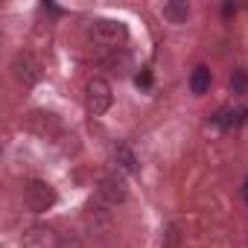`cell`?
Masks as SVG:
<instances>
[{
  "mask_svg": "<svg viewBox=\"0 0 248 248\" xmlns=\"http://www.w3.org/2000/svg\"><path fill=\"white\" fill-rule=\"evenodd\" d=\"M117 155L123 158V167H126V170H138V164H135V158L126 152V149H117Z\"/></svg>",
  "mask_w": 248,
  "mask_h": 248,
  "instance_id": "8",
  "label": "cell"
},
{
  "mask_svg": "<svg viewBox=\"0 0 248 248\" xmlns=\"http://www.w3.org/2000/svg\"><path fill=\"white\" fill-rule=\"evenodd\" d=\"M138 85H149V73H140L138 76Z\"/></svg>",
  "mask_w": 248,
  "mask_h": 248,
  "instance_id": "9",
  "label": "cell"
},
{
  "mask_svg": "<svg viewBox=\"0 0 248 248\" xmlns=\"http://www.w3.org/2000/svg\"><path fill=\"white\" fill-rule=\"evenodd\" d=\"M231 88H233V93H248V73L245 70H233Z\"/></svg>",
  "mask_w": 248,
  "mask_h": 248,
  "instance_id": "7",
  "label": "cell"
},
{
  "mask_svg": "<svg viewBox=\"0 0 248 248\" xmlns=\"http://www.w3.org/2000/svg\"><path fill=\"white\" fill-rule=\"evenodd\" d=\"M190 88H193V93H199V96L210 91V70H207L204 64L193 70V76H190Z\"/></svg>",
  "mask_w": 248,
  "mask_h": 248,
  "instance_id": "5",
  "label": "cell"
},
{
  "mask_svg": "<svg viewBox=\"0 0 248 248\" xmlns=\"http://www.w3.org/2000/svg\"><path fill=\"white\" fill-rule=\"evenodd\" d=\"M93 38L108 44V47H117V41L123 44L126 41V27H123L120 21H93Z\"/></svg>",
  "mask_w": 248,
  "mask_h": 248,
  "instance_id": "2",
  "label": "cell"
},
{
  "mask_svg": "<svg viewBox=\"0 0 248 248\" xmlns=\"http://www.w3.org/2000/svg\"><path fill=\"white\" fill-rule=\"evenodd\" d=\"M99 193L105 196V202L108 204H117V202H123V196H126V187H123V181L120 178H105L102 181V187H99Z\"/></svg>",
  "mask_w": 248,
  "mask_h": 248,
  "instance_id": "4",
  "label": "cell"
},
{
  "mask_svg": "<svg viewBox=\"0 0 248 248\" xmlns=\"http://www.w3.org/2000/svg\"><path fill=\"white\" fill-rule=\"evenodd\" d=\"M190 15V6L187 3H167L164 6V18H170L172 24H184Z\"/></svg>",
  "mask_w": 248,
  "mask_h": 248,
  "instance_id": "6",
  "label": "cell"
},
{
  "mask_svg": "<svg viewBox=\"0 0 248 248\" xmlns=\"http://www.w3.org/2000/svg\"><path fill=\"white\" fill-rule=\"evenodd\" d=\"M245 196H248V181H245Z\"/></svg>",
  "mask_w": 248,
  "mask_h": 248,
  "instance_id": "10",
  "label": "cell"
},
{
  "mask_svg": "<svg viewBox=\"0 0 248 248\" xmlns=\"http://www.w3.org/2000/svg\"><path fill=\"white\" fill-rule=\"evenodd\" d=\"M88 105L93 114H105L111 105V85L105 79H91L88 82Z\"/></svg>",
  "mask_w": 248,
  "mask_h": 248,
  "instance_id": "1",
  "label": "cell"
},
{
  "mask_svg": "<svg viewBox=\"0 0 248 248\" xmlns=\"http://www.w3.org/2000/svg\"><path fill=\"white\" fill-rule=\"evenodd\" d=\"M53 199H56V193L50 190V184L32 181V184L27 187V204H30L32 210H47V207L53 204Z\"/></svg>",
  "mask_w": 248,
  "mask_h": 248,
  "instance_id": "3",
  "label": "cell"
}]
</instances>
